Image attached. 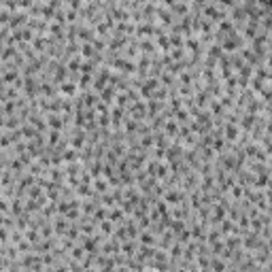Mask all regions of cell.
Masks as SVG:
<instances>
[{"label":"cell","instance_id":"obj_1","mask_svg":"<svg viewBox=\"0 0 272 272\" xmlns=\"http://www.w3.org/2000/svg\"><path fill=\"white\" fill-rule=\"evenodd\" d=\"M213 268H215V272H223V268H226V266H223V262H215Z\"/></svg>","mask_w":272,"mask_h":272},{"label":"cell","instance_id":"obj_3","mask_svg":"<svg viewBox=\"0 0 272 272\" xmlns=\"http://www.w3.org/2000/svg\"><path fill=\"white\" fill-rule=\"evenodd\" d=\"M202 272H213V270H208V268H206V270H202Z\"/></svg>","mask_w":272,"mask_h":272},{"label":"cell","instance_id":"obj_2","mask_svg":"<svg viewBox=\"0 0 272 272\" xmlns=\"http://www.w3.org/2000/svg\"><path fill=\"white\" fill-rule=\"evenodd\" d=\"M62 90H64V92H66V94H72V92H74V87H72V85H70V83H66V85H64V87H62Z\"/></svg>","mask_w":272,"mask_h":272}]
</instances>
